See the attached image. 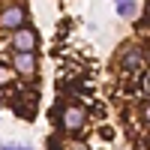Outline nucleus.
I'll list each match as a JSON object with an SVG mask.
<instances>
[{
	"mask_svg": "<svg viewBox=\"0 0 150 150\" xmlns=\"http://www.w3.org/2000/svg\"><path fill=\"white\" fill-rule=\"evenodd\" d=\"M60 123H63L66 132H75L84 126V108L81 105H66L63 111H60Z\"/></svg>",
	"mask_w": 150,
	"mask_h": 150,
	"instance_id": "nucleus-1",
	"label": "nucleus"
},
{
	"mask_svg": "<svg viewBox=\"0 0 150 150\" xmlns=\"http://www.w3.org/2000/svg\"><path fill=\"white\" fill-rule=\"evenodd\" d=\"M0 24H3V27H9V30L21 27V24H24V9H21V6H9L3 15H0Z\"/></svg>",
	"mask_w": 150,
	"mask_h": 150,
	"instance_id": "nucleus-2",
	"label": "nucleus"
},
{
	"mask_svg": "<svg viewBox=\"0 0 150 150\" xmlns=\"http://www.w3.org/2000/svg\"><path fill=\"white\" fill-rule=\"evenodd\" d=\"M12 45H15L18 51H33V45H36V33H33V30H18L15 39H12Z\"/></svg>",
	"mask_w": 150,
	"mask_h": 150,
	"instance_id": "nucleus-3",
	"label": "nucleus"
},
{
	"mask_svg": "<svg viewBox=\"0 0 150 150\" xmlns=\"http://www.w3.org/2000/svg\"><path fill=\"white\" fill-rule=\"evenodd\" d=\"M15 69H18L21 75H30V72L36 69V60H33V54H30V51H21V54L15 57Z\"/></svg>",
	"mask_w": 150,
	"mask_h": 150,
	"instance_id": "nucleus-4",
	"label": "nucleus"
},
{
	"mask_svg": "<svg viewBox=\"0 0 150 150\" xmlns=\"http://www.w3.org/2000/svg\"><path fill=\"white\" fill-rule=\"evenodd\" d=\"M117 12L123 18H135V12H138V6L132 3V0H126V3H117Z\"/></svg>",
	"mask_w": 150,
	"mask_h": 150,
	"instance_id": "nucleus-5",
	"label": "nucleus"
},
{
	"mask_svg": "<svg viewBox=\"0 0 150 150\" xmlns=\"http://www.w3.org/2000/svg\"><path fill=\"white\" fill-rule=\"evenodd\" d=\"M123 63H126L129 69H138V66H141V54H138V51H129L126 57H123Z\"/></svg>",
	"mask_w": 150,
	"mask_h": 150,
	"instance_id": "nucleus-6",
	"label": "nucleus"
},
{
	"mask_svg": "<svg viewBox=\"0 0 150 150\" xmlns=\"http://www.w3.org/2000/svg\"><path fill=\"white\" fill-rule=\"evenodd\" d=\"M3 150H24V147H18V144H3Z\"/></svg>",
	"mask_w": 150,
	"mask_h": 150,
	"instance_id": "nucleus-7",
	"label": "nucleus"
},
{
	"mask_svg": "<svg viewBox=\"0 0 150 150\" xmlns=\"http://www.w3.org/2000/svg\"><path fill=\"white\" fill-rule=\"evenodd\" d=\"M144 117H147V120H150V105H147V108H144Z\"/></svg>",
	"mask_w": 150,
	"mask_h": 150,
	"instance_id": "nucleus-8",
	"label": "nucleus"
},
{
	"mask_svg": "<svg viewBox=\"0 0 150 150\" xmlns=\"http://www.w3.org/2000/svg\"><path fill=\"white\" fill-rule=\"evenodd\" d=\"M72 150H87V147H84V144H75V147H72Z\"/></svg>",
	"mask_w": 150,
	"mask_h": 150,
	"instance_id": "nucleus-9",
	"label": "nucleus"
},
{
	"mask_svg": "<svg viewBox=\"0 0 150 150\" xmlns=\"http://www.w3.org/2000/svg\"><path fill=\"white\" fill-rule=\"evenodd\" d=\"M147 63H150V51H147Z\"/></svg>",
	"mask_w": 150,
	"mask_h": 150,
	"instance_id": "nucleus-10",
	"label": "nucleus"
},
{
	"mask_svg": "<svg viewBox=\"0 0 150 150\" xmlns=\"http://www.w3.org/2000/svg\"><path fill=\"white\" fill-rule=\"evenodd\" d=\"M117 3H126V0H117Z\"/></svg>",
	"mask_w": 150,
	"mask_h": 150,
	"instance_id": "nucleus-11",
	"label": "nucleus"
},
{
	"mask_svg": "<svg viewBox=\"0 0 150 150\" xmlns=\"http://www.w3.org/2000/svg\"><path fill=\"white\" fill-rule=\"evenodd\" d=\"M147 9H150V3H147Z\"/></svg>",
	"mask_w": 150,
	"mask_h": 150,
	"instance_id": "nucleus-12",
	"label": "nucleus"
},
{
	"mask_svg": "<svg viewBox=\"0 0 150 150\" xmlns=\"http://www.w3.org/2000/svg\"><path fill=\"white\" fill-rule=\"evenodd\" d=\"M24 150H27V147H24Z\"/></svg>",
	"mask_w": 150,
	"mask_h": 150,
	"instance_id": "nucleus-13",
	"label": "nucleus"
}]
</instances>
